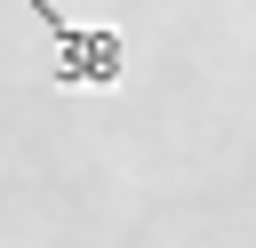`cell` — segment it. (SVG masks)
Instances as JSON below:
<instances>
[{"label": "cell", "instance_id": "cell-1", "mask_svg": "<svg viewBox=\"0 0 256 248\" xmlns=\"http://www.w3.org/2000/svg\"><path fill=\"white\" fill-rule=\"evenodd\" d=\"M40 24H48V40H56V80L64 88H120V72H128V48L112 40V32H96V24H72L56 0H24Z\"/></svg>", "mask_w": 256, "mask_h": 248}]
</instances>
